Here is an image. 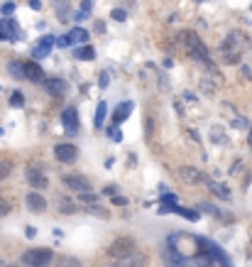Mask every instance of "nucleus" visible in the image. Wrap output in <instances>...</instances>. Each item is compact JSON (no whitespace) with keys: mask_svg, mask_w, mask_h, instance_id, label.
<instances>
[{"mask_svg":"<svg viewBox=\"0 0 252 267\" xmlns=\"http://www.w3.org/2000/svg\"><path fill=\"white\" fill-rule=\"evenodd\" d=\"M167 252L174 267H230L223 250L191 233H174L167 240Z\"/></svg>","mask_w":252,"mask_h":267,"instance_id":"nucleus-1","label":"nucleus"},{"mask_svg":"<svg viewBox=\"0 0 252 267\" xmlns=\"http://www.w3.org/2000/svg\"><path fill=\"white\" fill-rule=\"evenodd\" d=\"M181 42L186 44V49H189V54L198 61H203L206 66H213L211 64V54H208V49H206V44L198 39L196 32H181Z\"/></svg>","mask_w":252,"mask_h":267,"instance_id":"nucleus-2","label":"nucleus"},{"mask_svg":"<svg viewBox=\"0 0 252 267\" xmlns=\"http://www.w3.org/2000/svg\"><path fill=\"white\" fill-rule=\"evenodd\" d=\"M25 267H49L54 262V252L47 248H35L22 252V260H20Z\"/></svg>","mask_w":252,"mask_h":267,"instance_id":"nucleus-3","label":"nucleus"},{"mask_svg":"<svg viewBox=\"0 0 252 267\" xmlns=\"http://www.w3.org/2000/svg\"><path fill=\"white\" fill-rule=\"evenodd\" d=\"M133 252H135V240L133 238H117V240H113V245L108 248V255L115 257V260H122V257H128Z\"/></svg>","mask_w":252,"mask_h":267,"instance_id":"nucleus-4","label":"nucleus"},{"mask_svg":"<svg viewBox=\"0 0 252 267\" xmlns=\"http://www.w3.org/2000/svg\"><path fill=\"white\" fill-rule=\"evenodd\" d=\"M54 157H57L59 162H74L78 157L76 145H71V142H59L57 147H54Z\"/></svg>","mask_w":252,"mask_h":267,"instance_id":"nucleus-5","label":"nucleus"},{"mask_svg":"<svg viewBox=\"0 0 252 267\" xmlns=\"http://www.w3.org/2000/svg\"><path fill=\"white\" fill-rule=\"evenodd\" d=\"M64 184H66L69 189L78 191V194L91 191V182H88L86 176H81V174H66V176H64Z\"/></svg>","mask_w":252,"mask_h":267,"instance_id":"nucleus-6","label":"nucleus"},{"mask_svg":"<svg viewBox=\"0 0 252 267\" xmlns=\"http://www.w3.org/2000/svg\"><path fill=\"white\" fill-rule=\"evenodd\" d=\"M25 174H27V182L35 187V189H47V176H44V172L39 169V167H27L25 169Z\"/></svg>","mask_w":252,"mask_h":267,"instance_id":"nucleus-7","label":"nucleus"},{"mask_svg":"<svg viewBox=\"0 0 252 267\" xmlns=\"http://www.w3.org/2000/svg\"><path fill=\"white\" fill-rule=\"evenodd\" d=\"M25 78H27V81H35V83H42V81H47V78H44V71H42V66H39L35 59L25 64Z\"/></svg>","mask_w":252,"mask_h":267,"instance_id":"nucleus-8","label":"nucleus"},{"mask_svg":"<svg viewBox=\"0 0 252 267\" xmlns=\"http://www.w3.org/2000/svg\"><path fill=\"white\" fill-rule=\"evenodd\" d=\"M57 39L52 37V35H47V37H42L37 42V47L32 49V59H44L49 52H52V44H54Z\"/></svg>","mask_w":252,"mask_h":267,"instance_id":"nucleus-9","label":"nucleus"},{"mask_svg":"<svg viewBox=\"0 0 252 267\" xmlns=\"http://www.w3.org/2000/svg\"><path fill=\"white\" fill-rule=\"evenodd\" d=\"M61 123H64V128H66L69 133H76V130H78V113H76V108H66V111L61 113Z\"/></svg>","mask_w":252,"mask_h":267,"instance_id":"nucleus-10","label":"nucleus"},{"mask_svg":"<svg viewBox=\"0 0 252 267\" xmlns=\"http://www.w3.org/2000/svg\"><path fill=\"white\" fill-rule=\"evenodd\" d=\"M20 32H18V25H15V20H3L0 22V39H18Z\"/></svg>","mask_w":252,"mask_h":267,"instance_id":"nucleus-11","label":"nucleus"},{"mask_svg":"<svg viewBox=\"0 0 252 267\" xmlns=\"http://www.w3.org/2000/svg\"><path fill=\"white\" fill-rule=\"evenodd\" d=\"M179 176L186 182V184H201L203 182V174L194 169V167H179Z\"/></svg>","mask_w":252,"mask_h":267,"instance_id":"nucleus-12","label":"nucleus"},{"mask_svg":"<svg viewBox=\"0 0 252 267\" xmlns=\"http://www.w3.org/2000/svg\"><path fill=\"white\" fill-rule=\"evenodd\" d=\"M133 108H135V106H133L130 101H125V103H120V106H117V108H115V113H113V128H115V125H120L122 120H128V115L133 113Z\"/></svg>","mask_w":252,"mask_h":267,"instance_id":"nucleus-13","label":"nucleus"},{"mask_svg":"<svg viewBox=\"0 0 252 267\" xmlns=\"http://www.w3.org/2000/svg\"><path fill=\"white\" fill-rule=\"evenodd\" d=\"M27 209L35 211V213H42V211H47V201H44V196H39L37 191L27 194Z\"/></svg>","mask_w":252,"mask_h":267,"instance_id":"nucleus-14","label":"nucleus"},{"mask_svg":"<svg viewBox=\"0 0 252 267\" xmlns=\"http://www.w3.org/2000/svg\"><path fill=\"white\" fill-rule=\"evenodd\" d=\"M113 267H145V255H140V252H133V255H128V257L117 260Z\"/></svg>","mask_w":252,"mask_h":267,"instance_id":"nucleus-15","label":"nucleus"},{"mask_svg":"<svg viewBox=\"0 0 252 267\" xmlns=\"http://www.w3.org/2000/svg\"><path fill=\"white\" fill-rule=\"evenodd\" d=\"M66 39H69V44H74V47H76V44H86V42H88V32H86L83 27H74Z\"/></svg>","mask_w":252,"mask_h":267,"instance_id":"nucleus-16","label":"nucleus"},{"mask_svg":"<svg viewBox=\"0 0 252 267\" xmlns=\"http://www.w3.org/2000/svg\"><path fill=\"white\" fill-rule=\"evenodd\" d=\"M208 189H211V194H215L218 199L230 201V189H228L225 184H220V182H208Z\"/></svg>","mask_w":252,"mask_h":267,"instance_id":"nucleus-17","label":"nucleus"},{"mask_svg":"<svg viewBox=\"0 0 252 267\" xmlns=\"http://www.w3.org/2000/svg\"><path fill=\"white\" fill-rule=\"evenodd\" d=\"M47 91L52 96H64L66 94V81H61V78H49V81H47Z\"/></svg>","mask_w":252,"mask_h":267,"instance_id":"nucleus-18","label":"nucleus"},{"mask_svg":"<svg viewBox=\"0 0 252 267\" xmlns=\"http://www.w3.org/2000/svg\"><path fill=\"white\" fill-rule=\"evenodd\" d=\"M96 57V49L93 47H88V44H81L74 49V59H81V61H91V59Z\"/></svg>","mask_w":252,"mask_h":267,"instance_id":"nucleus-19","label":"nucleus"},{"mask_svg":"<svg viewBox=\"0 0 252 267\" xmlns=\"http://www.w3.org/2000/svg\"><path fill=\"white\" fill-rule=\"evenodd\" d=\"M52 5H54V10H57V18L61 22H66L69 20V0H52Z\"/></svg>","mask_w":252,"mask_h":267,"instance_id":"nucleus-20","label":"nucleus"},{"mask_svg":"<svg viewBox=\"0 0 252 267\" xmlns=\"http://www.w3.org/2000/svg\"><path fill=\"white\" fill-rule=\"evenodd\" d=\"M8 74L13 78H25V61H10L8 64Z\"/></svg>","mask_w":252,"mask_h":267,"instance_id":"nucleus-21","label":"nucleus"},{"mask_svg":"<svg viewBox=\"0 0 252 267\" xmlns=\"http://www.w3.org/2000/svg\"><path fill=\"white\" fill-rule=\"evenodd\" d=\"M105 113H108V103H98L96 120H93V125H96V128H100V125H103V120H105Z\"/></svg>","mask_w":252,"mask_h":267,"instance_id":"nucleus-22","label":"nucleus"},{"mask_svg":"<svg viewBox=\"0 0 252 267\" xmlns=\"http://www.w3.org/2000/svg\"><path fill=\"white\" fill-rule=\"evenodd\" d=\"M57 265L59 267H81V262H78L76 257H61Z\"/></svg>","mask_w":252,"mask_h":267,"instance_id":"nucleus-23","label":"nucleus"},{"mask_svg":"<svg viewBox=\"0 0 252 267\" xmlns=\"http://www.w3.org/2000/svg\"><path fill=\"white\" fill-rule=\"evenodd\" d=\"M74 209H76V206H74L69 199H61V206H59V211H61V213H74Z\"/></svg>","mask_w":252,"mask_h":267,"instance_id":"nucleus-24","label":"nucleus"},{"mask_svg":"<svg viewBox=\"0 0 252 267\" xmlns=\"http://www.w3.org/2000/svg\"><path fill=\"white\" fill-rule=\"evenodd\" d=\"M22 103H25V98H22V94H20V91H15V94L10 96V106H15V108H20Z\"/></svg>","mask_w":252,"mask_h":267,"instance_id":"nucleus-25","label":"nucleus"},{"mask_svg":"<svg viewBox=\"0 0 252 267\" xmlns=\"http://www.w3.org/2000/svg\"><path fill=\"white\" fill-rule=\"evenodd\" d=\"M172 211H179V213H181V216H184V218H198V213H196V211H189V209H179V206H174V209Z\"/></svg>","mask_w":252,"mask_h":267,"instance_id":"nucleus-26","label":"nucleus"},{"mask_svg":"<svg viewBox=\"0 0 252 267\" xmlns=\"http://www.w3.org/2000/svg\"><path fill=\"white\" fill-rule=\"evenodd\" d=\"M10 169H13L10 162H0V179H5V176L10 174Z\"/></svg>","mask_w":252,"mask_h":267,"instance_id":"nucleus-27","label":"nucleus"},{"mask_svg":"<svg viewBox=\"0 0 252 267\" xmlns=\"http://www.w3.org/2000/svg\"><path fill=\"white\" fill-rule=\"evenodd\" d=\"M81 201H86V204H96L98 196L96 194H91V191H86V194H81Z\"/></svg>","mask_w":252,"mask_h":267,"instance_id":"nucleus-28","label":"nucleus"},{"mask_svg":"<svg viewBox=\"0 0 252 267\" xmlns=\"http://www.w3.org/2000/svg\"><path fill=\"white\" fill-rule=\"evenodd\" d=\"M3 13H5V15H13V13H15V3H5V5H3Z\"/></svg>","mask_w":252,"mask_h":267,"instance_id":"nucleus-29","label":"nucleus"},{"mask_svg":"<svg viewBox=\"0 0 252 267\" xmlns=\"http://www.w3.org/2000/svg\"><path fill=\"white\" fill-rule=\"evenodd\" d=\"M113 18H115L117 22H122V20L128 18V13H125V10H113Z\"/></svg>","mask_w":252,"mask_h":267,"instance_id":"nucleus-30","label":"nucleus"},{"mask_svg":"<svg viewBox=\"0 0 252 267\" xmlns=\"http://www.w3.org/2000/svg\"><path fill=\"white\" fill-rule=\"evenodd\" d=\"M108 135H110L113 140H122V133H120L117 128H110V130H108Z\"/></svg>","mask_w":252,"mask_h":267,"instance_id":"nucleus-31","label":"nucleus"},{"mask_svg":"<svg viewBox=\"0 0 252 267\" xmlns=\"http://www.w3.org/2000/svg\"><path fill=\"white\" fill-rule=\"evenodd\" d=\"M201 209H203V211H208V213H213V216H220V213H218V209H213L211 204H201Z\"/></svg>","mask_w":252,"mask_h":267,"instance_id":"nucleus-32","label":"nucleus"},{"mask_svg":"<svg viewBox=\"0 0 252 267\" xmlns=\"http://www.w3.org/2000/svg\"><path fill=\"white\" fill-rule=\"evenodd\" d=\"M108 81H110L108 71H103V74H100V88H105V86H108Z\"/></svg>","mask_w":252,"mask_h":267,"instance_id":"nucleus-33","label":"nucleus"},{"mask_svg":"<svg viewBox=\"0 0 252 267\" xmlns=\"http://www.w3.org/2000/svg\"><path fill=\"white\" fill-rule=\"evenodd\" d=\"M113 204H115V206H128V199H125V196H115Z\"/></svg>","mask_w":252,"mask_h":267,"instance_id":"nucleus-34","label":"nucleus"},{"mask_svg":"<svg viewBox=\"0 0 252 267\" xmlns=\"http://www.w3.org/2000/svg\"><path fill=\"white\" fill-rule=\"evenodd\" d=\"M8 211H10V204H5V201H0V218H3V216H5Z\"/></svg>","mask_w":252,"mask_h":267,"instance_id":"nucleus-35","label":"nucleus"},{"mask_svg":"<svg viewBox=\"0 0 252 267\" xmlns=\"http://www.w3.org/2000/svg\"><path fill=\"white\" fill-rule=\"evenodd\" d=\"M30 5H32L35 10H39V8H42V5H39V0H30Z\"/></svg>","mask_w":252,"mask_h":267,"instance_id":"nucleus-36","label":"nucleus"},{"mask_svg":"<svg viewBox=\"0 0 252 267\" xmlns=\"http://www.w3.org/2000/svg\"><path fill=\"white\" fill-rule=\"evenodd\" d=\"M0 267H3V260H0Z\"/></svg>","mask_w":252,"mask_h":267,"instance_id":"nucleus-37","label":"nucleus"},{"mask_svg":"<svg viewBox=\"0 0 252 267\" xmlns=\"http://www.w3.org/2000/svg\"><path fill=\"white\" fill-rule=\"evenodd\" d=\"M8 267H15V265H8Z\"/></svg>","mask_w":252,"mask_h":267,"instance_id":"nucleus-38","label":"nucleus"}]
</instances>
